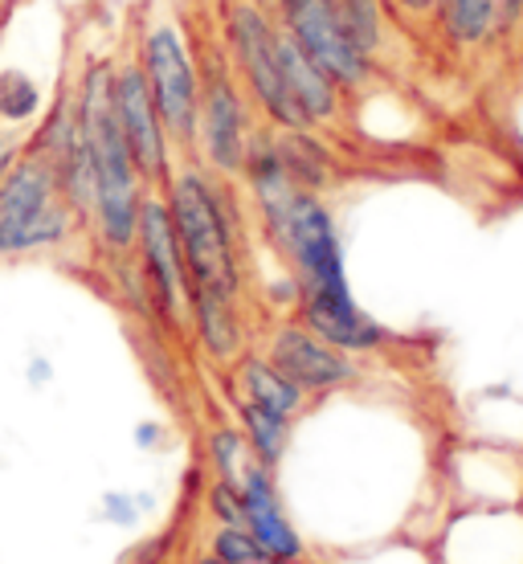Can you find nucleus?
<instances>
[{
    "mask_svg": "<svg viewBox=\"0 0 523 564\" xmlns=\"http://www.w3.org/2000/svg\"><path fill=\"white\" fill-rule=\"evenodd\" d=\"M213 29L258 119L274 131L303 128L279 57V21L266 0H213Z\"/></svg>",
    "mask_w": 523,
    "mask_h": 564,
    "instance_id": "5",
    "label": "nucleus"
},
{
    "mask_svg": "<svg viewBox=\"0 0 523 564\" xmlns=\"http://www.w3.org/2000/svg\"><path fill=\"white\" fill-rule=\"evenodd\" d=\"M188 25V21H184ZM193 37V54H197V155L205 169L221 181H238L246 152L254 135L266 123L258 119L254 102L246 95V86L238 83V74L229 66L226 50L217 42V29H213V13L200 21L197 29L188 25Z\"/></svg>",
    "mask_w": 523,
    "mask_h": 564,
    "instance_id": "4",
    "label": "nucleus"
},
{
    "mask_svg": "<svg viewBox=\"0 0 523 564\" xmlns=\"http://www.w3.org/2000/svg\"><path fill=\"white\" fill-rule=\"evenodd\" d=\"M29 377H33V381H50V365H45V360H33Z\"/></svg>",
    "mask_w": 523,
    "mask_h": 564,
    "instance_id": "27",
    "label": "nucleus"
},
{
    "mask_svg": "<svg viewBox=\"0 0 523 564\" xmlns=\"http://www.w3.org/2000/svg\"><path fill=\"white\" fill-rule=\"evenodd\" d=\"M21 155H25V131L0 128V181L9 176V169H13Z\"/></svg>",
    "mask_w": 523,
    "mask_h": 564,
    "instance_id": "24",
    "label": "nucleus"
},
{
    "mask_svg": "<svg viewBox=\"0 0 523 564\" xmlns=\"http://www.w3.org/2000/svg\"><path fill=\"white\" fill-rule=\"evenodd\" d=\"M213 556L221 564H274L241 523H221V532L213 540Z\"/></svg>",
    "mask_w": 523,
    "mask_h": 564,
    "instance_id": "21",
    "label": "nucleus"
},
{
    "mask_svg": "<svg viewBox=\"0 0 523 564\" xmlns=\"http://www.w3.org/2000/svg\"><path fill=\"white\" fill-rule=\"evenodd\" d=\"M523 25V0H438L429 33L454 57L495 54Z\"/></svg>",
    "mask_w": 523,
    "mask_h": 564,
    "instance_id": "11",
    "label": "nucleus"
},
{
    "mask_svg": "<svg viewBox=\"0 0 523 564\" xmlns=\"http://www.w3.org/2000/svg\"><path fill=\"white\" fill-rule=\"evenodd\" d=\"M241 491V528L258 540V549L266 552L274 564H291L303 556V540L291 528V520L279 508V491H274V479H270V466L254 463L246 466V475L238 482Z\"/></svg>",
    "mask_w": 523,
    "mask_h": 564,
    "instance_id": "13",
    "label": "nucleus"
},
{
    "mask_svg": "<svg viewBox=\"0 0 523 564\" xmlns=\"http://www.w3.org/2000/svg\"><path fill=\"white\" fill-rule=\"evenodd\" d=\"M270 246L283 254L298 282V324L352 356L377 352L389 344V332L356 303L348 267H344L340 229L324 193L298 188L283 226L270 234Z\"/></svg>",
    "mask_w": 523,
    "mask_h": 564,
    "instance_id": "2",
    "label": "nucleus"
},
{
    "mask_svg": "<svg viewBox=\"0 0 523 564\" xmlns=\"http://www.w3.org/2000/svg\"><path fill=\"white\" fill-rule=\"evenodd\" d=\"M336 9H340L352 42L384 70L389 54L396 50V37L405 33L401 21L393 17V9H389V0H336Z\"/></svg>",
    "mask_w": 523,
    "mask_h": 564,
    "instance_id": "16",
    "label": "nucleus"
},
{
    "mask_svg": "<svg viewBox=\"0 0 523 564\" xmlns=\"http://www.w3.org/2000/svg\"><path fill=\"white\" fill-rule=\"evenodd\" d=\"M274 21L298 42V50L344 90V99H360L381 83V66L352 42L336 0H266Z\"/></svg>",
    "mask_w": 523,
    "mask_h": 564,
    "instance_id": "8",
    "label": "nucleus"
},
{
    "mask_svg": "<svg viewBox=\"0 0 523 564\" xmlns=\"http://www.w3.org/2000/svg\"><path fill=\"white\" fill-rule=\"evenodd\" d=\"M74 99H78V119H83V135L90 143V160H95V209H90V226L99 241L115 254H123L135 246V229H140V213L148 200V181L135 169L119 115H115V57L86 54L74 70Z\"/></svg>",
    "mask_w": 523,
    "mask_h": 564,
    "instance_id": "3",
    "label": "nucleus"
},
{
    "mask_svg": "<svg viewBox=\"0 0 523 564\" xmlns=\"http://www.w3.org/2000/svg\"><path fill=\"white\" fill-rule=\"evenodd\" d=\"M102 516L111 523H135V499L123 491H111L102 499Z\"/></svg>",
    "mask_w": 523,
    "mask_h": 564,
    "instance_id": "25",
    "label": "nucleus"
},
{
    "mask_svg": "<svg viewBox=\"0 0 523 564\" xmlns=\"http://www.w3.org/2000/svg\"><path fill=\"white\" fill-rule=\"evenodd\" d=\"M434 4L438 0H389L393 17L401 21V29H429V17H434Z\"/></svg>",
    "mask_w": 523,
    "mask_h": 564,
    "instance_id": "22",
    "label": "nucleus"
},
{
    "mask_svg": "<svg viewBox=\"0 0 523 564\" xmlns=\"http://www.w3.org/2000/svg\"><path fill=\"white\" fill-rule=\"evenodd\" d=\"M78 226L83 217L66 205L50 160L25 148L0 181V258L57 250Z\"/></svg>",
    "mask_w": 523,
    "mask_h": 564,
    "instance_id": "7",
    "label": "nucleus"
},
{
    "mask_svg": "<svg viewBox=\"0 0 523 564\" xmlns=\"http://www.w3.org/2000/svg\"><path fill=\"white\" fill-rule=\"evenodd\" d=\"M279 57H283V74L291 86V99H295L298 115H303V128L312 131H336L344 123L348 99L331 78H327L312 57L298 50V42L279 25Z\"/></svg>",
    "mask_w": 523,
    "mask_h": 564,
    "instance_id": "14",
    "label": "nucleus"
},
{
    "mask_svg": "<svg viewBox=\"0 0 523 564\" xmlns=\"http://www.w3.org/2000/svg\"><path fill=\"white\" fill-rule=\"evenodd\" d=\"M209 454H213L217 475L226 482H241L246 466L254 463V451H250V442H246L241 430H217V434L209 437Z\"/></svg>",
    "mask_w": 523,
    "mask_h": 564,
    "instance_id": "20",
    "label": "nucleus"
},
{
    "mask_svg": "<svg viewBox=\"0 0 523 564\" xmlns=\"http://www.w3.org/2000/svg\"><path fill=\"white\" fill-rule=\"evenodd\" d=\"M160 437H164V425L160 422H140V430H135V442H140L143 451L160 446Z\"/></svg>",
    "mask_w": 523,
    "mask_h": 564,
    "instance_id": "26",
    "label": "nucleus"
},
{
    "mask_svg": "<svg viewBox=\"0 0 523 564\" xmlns=\"http://www.w3.org/2000/svg\"><path fill=\"white\" fill-rule=\"evenodd\" d=\"M238 422H241V434H246V442H250V451H254V458L262 466H274L283 463L286 454V442H291V425L286 417H279V413L262 410V405H254V401H246V397H238Z\"/></svg>",
    "mask_w": 523,
    "mask_h": 564,
    "instance_id": "19",
    "label": "nucleus"
},
{
    "mask_svg": "<svg viewBox=\"0 0 523 564\" xmlns=\"http://www.w3.org/2000/svg\"><path fill=\"white\" fill-rule=\"evenodd\" d=\"M279 152H283L291 181L298 188H307V193H324L331 176H336V160L327 152V140L312 128L279 131Z\"/></svg>",
    "mask_w": 523,
    "mask_h": 564,
    "instance_id": "17",
    "label": "nucleus"
},
{
    "mask_svg": "<svg viewBox=\"0 0 523 564\" xmlns=\"http://www.w3.org/2000/svg\"><path fill=\"white\" fill-rule=\"evenodd\" d=\"M209 503L213 511H217V520L221 523H241V491H238V482H217L209 495Z\"/></svg>",
    "mask_w": 523,
    "mask_h": 564,
    "instance_id": "23",
    "label": "nucleus"
},
{
    "mask_svg": "<svg viewBox=\"0 0 523 564\" xmlns=\"http://www.w3.org/2000/svg\"><path fill=\"white\" fill-rule=\"evenodd\" d=\"M205 564H221V561H217V556H213V561H205Z\"/></svg>",
    "mask_w": 523,
    "mask_h": 564,
    "instance_id": "29",
    "label": "nucleus"
},
{
    "mask_svg": "<svg viewBox=\"0 0 523 564\" xmlns=\"http://www.w3.org/2000/svg\"><path fill=\"white\" fill-rule=\"evenodd\" d=\"M115 115H119V128H123V140H128L131 155H135V169L143 172L148 188H164L168 176L176 172L181 155L172 148L168 131H164V119L156 111V99L143 83V70L131 45L123 54H115Z\"/></svg>",
    "mask_w": 523,
    "mask_h": 564,
    "instance_id": "9",
    "label": "nucleus"
},
{
    "mask_svg": "<svg viewBox=\"0 0 523 564\" xmlns=\"http://www.w3.org/2000/svg\"><path fill=\"white\" fill-rule=\"evenodd\" d=\"M135 250H140L143 279H148V291L156 299L160 315L168 324H184V315H188V279H184L181 238H176V226H172L168 200L156 188L143 200L140 229H135Z\"/></svg>",
    "mask_w": 523,
    "mask_h": 564,
    "instance_id": "10",
    "label": "nucleus"
},
{
    "mask_svg": "<svg viewBox=\"0 0 523 564\" xmlns=\"http://www.w3.org/2000/svg\"><path fill=\"white\" fill-rule=\"evenodd\" d=\"M238 389L246 401H254L262 410L279 413L286 422H295L303 405H307V393L298 389L291 377H283L279 368L270 365L266 356H246L238 368Z\"/></svg>",
    "mask_w": 523,
    "mask_h": 564,
    "instance_id": "15",
    "label": "nucleus"
},
{
    "mask_svg": "<svg viewBox=\"0 0 523 564\" xmlns=\"http://www.w3.org/2000/svg\"><path fill=\"white\" fill-rule=\"evenodd\" d=\"M266 360L279 368L283 377H291L307 397L348 389V384L360 377L352 352H344V348H336V344H327L324 336H315L312 327H303L298 319L283 324L274 336H270Z\"/></svg>",
    "mask_w": 523,
    "mask_h": 564,
    "instance_id": "12",
    "label": "nucleus"
},
{
    "mask_svg": "<svg viewBox=\"0 0 523 564\" xmlns=\"http://www.w3.org/2000/svg\"><path fill=\"white\" fill-rule=\"evenodd\" d=\"M9 4H13V0H0V13H4V9H9Z\"/></svg>",
    "mask_w": 523,
    "mask_h": 564,
    "instance_id": "28",
    "label": "nucleus"
},
{
    "mask_svg": "<svg viewBox=\"0 0 523 564\" xmlns=\"http://www.w3.org/2000/svg\"><path fill=\"white\" fill-rule=\"evenodd\" d=\"M131 54L140 62L143 83L156 99V111L164 119L172 148L181 160L197 155V54L188 25L172 9H143L135 21V42Z\"/></svg>",
    "mask_w": 523,
    "mask_h": 564,
    "instance_id": "6",
    "label": "nucleus"
},
{
    "mask_svg": "<svg viewBox=\"0 0 523 564\" xmlns=\"http://www.w3.org/2000/svg\"><path fill=\"white\" fill-rule=\"evenodd\" d=\"M45 86L37 74H29L25 66H0V128L9 131H29L42 119Z\"/></svg>",
    "mask_w": 523,
    "mask_h": 564,
    "instance_id": "18",
    "label": "nucleus"
},
{
    "mask_svg": "<svg viewBox=\"0 0 523 564\" xmlns=\"http://www.w3.org/2000/svg\"><path fill=\"white\" fill-rule=\"evenodd\" d=\"M160 193L181 238L188 319L213 360H233L241 352V262L226 181L213 176L200 160H181Z\"/></svg>",
    "mask_w": 523,
    "mask_h": 564,
    "instance_id": "1",
    "label": "nucleus"
}]
</instances>
